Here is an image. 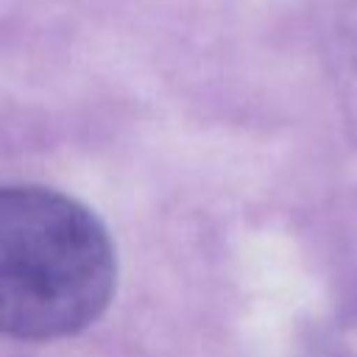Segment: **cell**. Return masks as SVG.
<instances>
[{
    "mask_svg": "<svg viewBox=\"0 0 357 357\" xmlns=\"http://www.w3.org/2000/svg\"><path fill=\"white\" fill-rule=\"evenodd\" d=\"M114 284V243L92 209L42 184L0 190V329L8 337H70L103 315Z\"/></svg>",
    "mask_w": 357,
    "mask_h": 357,
    "instance_id": "obj_1",
    "label": "cell"
}]
</instances>
